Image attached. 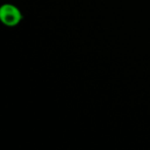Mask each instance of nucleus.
Here are the masks:
<instances>
[{
  "mask_svg": "<svg viewBox=\"0 0 150 150\" xmlns=\"http://www.w3.org/2000/svg\"><path fill=\"white\" fill-rule=\"evenodd\" d=\"M22 18V13L17 6L11 4H4L0 7V20L4 25L9 27L16 26Z\"/></svg>",
  "mask_w": 150,
  "mask_h": 150,
  "instance_id": "obj_1",
  "label": "nucleus"
}]
</instances>
